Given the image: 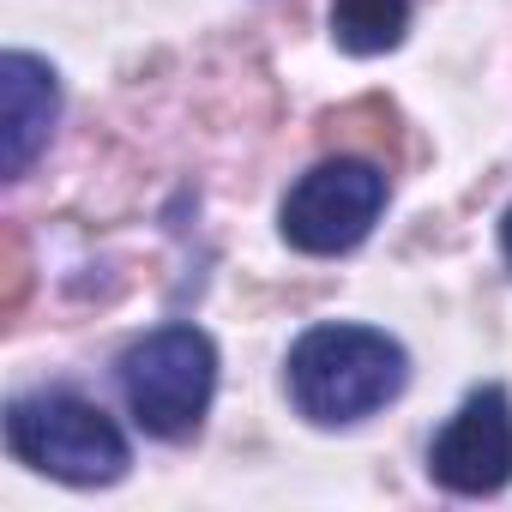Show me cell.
Listing matches in <instances>:
<instances>
[{
	"mask_svg": "<svg viewBox=\"0 0 512 512\" xmlns=\"http://www.w3.org/2000/svg\"><path fill=\"white\" fill-rule=\"evenodd\" d=\"M410 380V356L398 338L374 326H308L290 350V398L314 428H350L386 410Z\"/></svg>",
	"mask_w": 512,
	"mask_h": 512,
	"instance_id": "obj_1",
	"label": "cell"
},
{
	"mask_svg": "<svg viewBox=\"0 0 512 512\" xmlns=\"http://www.w3.org/2000/svg\"><path fill=\"white\" fill-rule=\"evenodd\" d=\"M55 115H61L55 67L25 49L0 55V169H7V181H19L37 163V151L55 133Z\"/></svg>",
	"mask_w": 512,
	"mask_h": 512,
	"instance_id": "obj_6",
	"label": "cell"
},
{
	"mask_svg": "<svg viewBox=\"0 0 512 512\" xmlns=\"http://www.w3.org/2000/svg\"><path fill=\"white\" fill-rule=\"evenodd\" d=\"M25 302V247H19V229H7V314H19Z\"/></svg>",
	"mask_w": 512,
	"mask_h": 512,
	"instance_id": "obj_8",
	"label": "cell"
},
{
	"mask_svg": "<svg viewBox=\"0 0 512 512\" xmlns=\"http://www.w3.org/2000/svg\"><path fill=\"white\" fill-rule=\"evenodd\" d=\"M500 247H506V260H512V211L500 217Z\"/></svg>",
	"mask_w": 512,
	"mask_h": 512,
	"instance_id": "obj_9",
	"label": "cell"
},
{
	"mask_svg": "<svg viewBox=\"0 0 512 512\" xmlns=\"http://www.w3.org/2000/svg\"><path fill=\"white\" fill-rule=\"evenodd\" d=\"M7 446L19 464L73 482V488H103L127 470V434L79 392H31L13 398L7 410Z\"/></svg>",
	"mask_w": 512,
	"mask_h": 512,
	"instance_id": "obj_3",
	"label": "cell"
},
{
	"mask_svg": "<svg viewBox=\"0 0 512 512\" xmlns=\"http://www.w3.org/2000/svg\"><path fill=\"white\" fill-rule=\"evenodd\" d=\"M386 169L380 157H362V151H338L326 163H314L290 193H284V211H278V229L296 253H314V260H332V253H350L356 241H368V229L380 223L386 211Z\"/></svg>",
	"mask_w": 512,
	"mask_h": 512,
	"instance_id": "obj_4",
	"label": "cell"
},
{
	"mask_svg": "<svg viewBox=\"0 0 512 512\" xmlns=\"http://www.w3.org/2000/svg\"><path fill=\"white\" fill-rule=\"evenodd\" d=\"M416 0H332V37L344 55H386L404 43Z\"/></svg>",
	"mask_w": 512,
	"mask_h": 512,
	"instance_id": "obj_7",
	"label": "cell"
},
{
	"mask_svg": "<svg viewBox=\"0 0 512 512\" xmlns=\"http://www.w3.org/2000/svg\"><path fill=\"white\" fill-rule=\"evenodd\" d=\"M428 470L452 494H494L512 482V398L500 386L470 392L428 446Z\"/></svg>",
	"mask_w": 512,
	"mask_h": 512,
	"instance_id": "obj_5",
	"label": "cell"
},
{
	"mask_svg": "<svg viewBox=\"0 0 512 512\" xmlns=\"http://www.w3.org/2000/svg\"><path fill=\"white\" fill-rule=\"evenodd\" d=\"M121 392L145 434L187 440L199 434L211 392H217V350L199 326H157L121 350Z\"/></svg>",
	"mask_w": 512,
	"mask_h": 512,
	"instance_id": "obj_2",
	"label": "cell"
}]
</instances>
